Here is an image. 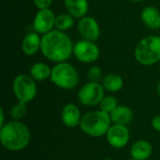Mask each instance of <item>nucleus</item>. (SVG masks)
Masks as SVG:
<instances>
[{
    "mask_svg": "<svg viewBox=\"0 0 160 160\" xmlns=\"http://www.w3.org/2000/svg\"><path fill=\"white\" fill-rule=\"evenodd\" d=\"M55 18L56 15L51 8L38 9L33 20V31L42 36L52 31L55 27Z\"/></svg>",
    "mask_w": 160,
    "mask_h": 160,
    "instance_id": "nucleus-9",
    "label": "nucleus"
},
{
    "mask_svg": "<svg viewBox=\"0 0 160 160\" xmlns=\"http://www.w3.org/2000/svg\"><path fill=\"white\" fill-rule=\"evenodd\" d=\"M159 68H160V62H159Z\"/></svg>",
    "mask_w": 160,
    "mask_h": 160,
    "instance_id": "nucleus-31",
    "label": "nucleus"
},
{
    "mask_svg": "<svg viewBox=\"0 0 160 160\" xmlns=\"http://www.w3.org/2000/svg\"><path fill=\"white\" fill-rule=\"evenodd\" d=\"M130 1H132V2H136V3H139V2H142V1H144V0H130Z\"/></svg>",
    "mask_w": 160,
    "mask_h": 160,
    "instance_id": "nucleus-28",
    "label": "nucleus"
},
{
    "mask_svg": "<svg viewBox=\"0 0 160 160\" xmlns=\"http://www.w3.org/2000/svg\"><path fill=\"white\" fill-rule=\"evenodd\" d=\"M30 130L22 121L12 120L0 128L1 144L8 151L18 152L25 149L30 143Z\"/></svg>",
    "mask_w": 160,
    "mask_h": 160,
    "instance_id": "nucleus-2",
    "label": "nucleus"
},
{
    "mask_svg": "<svg viewBox=\"0 0 160 160\" xmlns=\"http://www.w3.org/2000/svg\"><path fill=\"white\" fill-rule=\"evenodd\" d=\"M153 153L152 144L146 140H138L130 148L131 158L136 160H147Z\"/></svg>",
    "mask_w": 160,
    "mask_h": 160,
    "instance_id": "nucleus-16",
    "label": "nucleus"
},
{
    "mask_svg": "<svg viewBox=\"0 0 160 160\" xmlns=\"http://www.w3.org/2000/svg\"><path fill=\"white\" fill-rule=\"evenodd\" d=\"M141 18L145 26L151 30L160 28V11L154 6L145 7L141 13Z\"/></svg>",
    "mask_w": 160,
    "mask_h": 160,
    "instance_id": "nucleus-15",
    "label": "nucleus"
},
{
    "mask_svg": "<svg viewBox=\"0 0 160 160\" xmlns=\"http://www.w3.org/2000/svg\"><path fill=\"white\" fill-rule=\"evenodd\" d=\"M105 136L108 143L115 149H122L126 147L130 138L128 127L118 124H112Z\"/></svg>",
    "mask_w": 160,
    "mask_h": 160,
    "instance_id": "nucleus-10",
    "label": "nucleus"
},
{
    "mask_svg": "<svg viewBox=\"0 0 160 160\" xmlns=\"http://www.w3.org/2000/svg\"><path fill=\"white\" fill-rule=\"evenodd\" d=\"M86 77L88 79V82H101L104 75L102 69L98 66L91 67L86 73Z\"/></svg>",
    "mask_w": 160,
    "mask_h": 160,
    "instance_id": "nucleus-23",
    "label": "nucleus"
},
{
    "mask_svg": "<svg viewBox=\"0 0 160 160\" xmlns=\"http://www.w3.org/2000/svg\"><path fill=\"white\" fill-rule=\"evenodd\" d=\"M73 49L72 39L66 32L53 29L41 38L42 55L55 64L68 61L73 54Z\"/></svg>",
    "mask_w": 160,
    "mask_h": 160,
    "instance_id": "nucleus-1",
    "label": "nucleus"
},
{
    "mask_svg": "<svg viewBox=\"0 0 160 160\" xmlns=\"http://www.w3.org/2000/svg\"><path fill=\"white\" fill-rule=\"evenodd\" d=\"M158 97H159L160 98V82L158 84Z\"/></svg>",
    "mask_w": 160,
    "mask_h": 160,
    "instance_id": "nucleus-27",
    "label": "nucleus"
},
{
    "mask_svg": "<svg viewBox=\"0 0 160 160\" xmlns=\"http://www.w3.org/2000/svg\"><path fill=\"white\" fill-rule=\"evenodd\" d=\"M82 113L79 107L74 103L66 104L61 112V120L62 123L69 128L80 127L82 121Z\"/></svg>",
    "mask_w": 160,
    "mask_h": 160,
    "instance_id": "nucleus-12",
    "label": "nucleus"
},
{
    "mask_svg": "<svg viewBox=\"0 0 160 160\" xmlns=\"http://www.w3.org/2000/svg\"><path fill=\"white\" fill-rule=\"evenodd\" d=\"M79 34L83 39L97 41L100 36V27L98 21L91 16H84L79 19L77 23Z\"/></svg>",
    "mask_w": 160,
    "mask_h": 160,
    "instance_id": "nucleus-11",
    "label": "nucleus"
},
{
    "mask_svg": "<svg viewBox=\"0 0 160 160\" xmlns=\"http://www.w3.org/2000/svg\"><path fill=\"white\" fill-rule=\"evenodd\" d=\"M101 160H112V158H103V159H101Z\"/></svg>",
    "mask_w": 160,
    "mask_h": 160,
    "instance_id": "nucleus-29",
    "label": "nucleus"
},
{
    "mask_svg": "<svg viewBox=\"0 0 160 160\" xmlns=\"http://www.w3.org/2000/svg\"><path fill=\"white\" fill-rule=\"evenodd\" d=\"M51 82L57 87L64 90L74 89L80 81V76L73 65L68 61L56 63L52 68Z\"/></svg>",
    "mask_w": 160,
    "mask_h": 160,
    "instance_id": "nucleus-5",
    "label": "nucleus"
},
{
    "mask_svg": "<svg viewBox=\"0 0 160 160\" xmlns=\"http://www.w3.org/2000/svg\"><path fill=\"white\" fill-rule=\"evenodd\" d=\"M117 106H118V101L116 98L112 95L105 96L102 98L101 102L99 103V109L109 114H111L117 108Z\"/></svg>",
    "mask_w": 160,
    "mask_h": 160,
    "instance_id": "nucleus-22",
    "label": "nucleus"
},
{
    "mask_svg": "<svg viewBox=\"0 0 160 160\" xmlns=\"http://www.w3.org/2000/svg\"><path fill=\"white\" fill-rule=\"evenodd\" d=\"M127 160H136V159H134V158H130V159H127Z\"/></svg>",
    "mask_w": 160,
    "mask_h": 160,
    "instance_id": "nucleus-30",
    "label": "nucleus"
},
{
    "mask_svg": "<svg viewBox=\"0 0 160 160\" xmlns=\"http://www.w3.org/2000/svg\"><path fill=\"white\" fill-rule=\"evenodd\" d=\"M152 127L156 131L160 132V115H156L152 120Z\"/></svg>",
    "mask_w": 160,
    "mask_h": 160,
    "instance_id": "nucleus-25",
    "label": "nucleus"
},
{
    "mask_svg": "<svg viewBox=\"0 0 160 160\" xmlns=\"http://www.w3.org/2000/svg\"><path fill=\"white\" fill-rule=\"evenodd\" d=\"M112 122L113 124L128 126L133 120V111L125 105H118L117 108L110 114Z\"/></svg>",
    "mask_w": 160,
    "mask_h": 160,
    "instance_id": "nucleus-17",
    "label": "nucleus"
},
{
    "mask_svg": "<svg viewBox=\"0 0 160 160\" xmlns=\"http://www.w3.org/2000/svg\"><path fill=\"white\" fill-rule=\"evenodd\" d=\"M134 56L142 66H153L160 62V36L149 35L142 38L137 44Z\"/></svg>",
    "mask_w": 160,
    "mask_h": 160,
    "instance_id": "nucleus-4",
    "label": "nucleus"
},
{
    "mask_svg": "<svg viewBox=\"0 0 160 160\" xmlns=\"http://www.w3.org/2000/svg\"><path fill=\"white\" fill-rule=\"evenodd\" d=\"M112 123L109 113L101 110L92 111L82 115L80 128L84 134L93 138H98L107 134Z\"/></svg>",
    "mask_w": 160,
    "mask_h": 160,
    "instance_id": "nucleus-3",
    "label": "nucleus"
},
{
    "mask_svg": "<svg viewBox=\"0 0 160 160\" xmlns=\"http://www.w3.org/2000/svg\"><path fill=\"white\" fill-rule=\"evenodd\" d=\"M64 5L67 12L75 19L86 16L89 10L88 0H64Z\"/></svg>",
    "mask_w": 160,
    "mask_h": 160,
    "instance_id": "nucleus-14",
    "label": "nucleus"
},
{
    "mask_svg": "<svg viewBox=\"0 0 160 160\" xmlns=\"http://www.w3.org/2000/svg\"><path fill=\"white\" fill-rule=\"evenodd\" d=\"M26 113H27V104L21 101H18V103L13 105L9 111V115L11 119L16 121H21L25 116Z\"/></svg>",
    "mask_w": 160,
    "mask_h": 160,
    "instance_id": "nucleus-21",
    "label": "nucleus"
},
{
    "mask_svg": "<svg viewBox=\"0 0 160 160\" xmlns=\"http://www.w3.org/2000/svg\"><path fill=\"white\" fill-rule=\"evenodd\" d=\"M33 2L38 9H43L50 8L53 3V0H33Z\"/></svg>",
    "mask_w": 160,
    "mask_h": 160,
    "instance_id": "nucleus-24",
    "label": "nucleus"
},
{
    "mask_svg": "<svg viewBox=\"0 0 160 160\" xmlns=\"http://www.w3.org/2000/svg\"><path fill=\"white\" fill-rule=\"evenodd\" d=\"M12 91L18 101L28 104L38 94L37 82L30 75L19 74L12 82Z\"/></svg>",
    "mask_w": 160,
    "mask_h": 160,
    "instance_id": "nucleus-6",
    "label": "nucleus"
},
{
    "mask_svg": "<svg viewBox=\"0 0 160 160\" xmlns=\"http://www.w3.org/2000/svg\"><path fill=\"white\" fill-rule=\"evenodd\" d=\"M5 112H4V109L1 107L0 108V128L3 127L5 125Z\"/></svg>",
    "mask_w": 160,
    "mask_h": 160,
    "instance_id": "nucleus-26",
    "label": "nucleus"
},
{
    "mask_svg": "<svg viewBox=\"0 0 160 160\" xmlns=\"http://www.w3.org/2000/svg\"><path fill=\"white\" fill-rule=\"evenodd\" d=\"M75 23V18L69 13H61L56 15L55 18V27L54 29L66 32L73 27Z\"/></svg>",
    "mask_w": 160,
    "mask_h": 160,
    "instance_id": "nucleus-20",
    "label": "nucleus"
},
{
    "mask_svg": "<svg viewBox=\"0 0 160 160\" xmlns=\"http://www.w3.org/2000/svg\"><path fill=\"white\" fill-rule=\"evenodd\" d=\"M105 97V89L101 82H88L83 84L78 92V100L81 104L88 107L99 105Z\"/></svg>",
    "mask_w": 160,
    "mask_h": 160,
    "instance_id": "nucleus-7",
    "label": "nucleus"
},
{
    "mask_svg": "<svg viewBox=\"0 0 160 160\" xmlns=\"http://www.w3.org/2000/svg\"><path fill=\"white\" fill-rule=\"evenodd\" d=\"M52 68L43 62H37L33 64L29 69V75L36 82H43L51 78Z\"/></svg>",
    "mask_w": 160,
    "mask_h": 160,
    "instance_id": "nucleus-18",
    "label": "nucleus"
},
{
    "mask_svg": "<svg viewBox=\"0 0 160 160\" xmlns=\"http://www.w3.org/2000/svg\"><path fill=\"white\" fill-rule=\"evenodd\" d=\"M101 84L105 91L110 93H116L123 88L124 80L120 75L116 73H108L104 75L101 81Z\"/></svg>",
    "mask_w": 160,
    "mask_h": 160,
    "instance_id": "nucleus-19",
    "label": "nucleus"
},
{
    "mask_svg": "<svg viewBox=\"0 0 160 160\" xmlns=\"http://www.w3.org/2000/svg\"><path fill=\"white\" fill-rule=\"evenodd\" d=\"M41 38L40 35L35 31L27 33L22 41V51L27 56H33L40 51L41 47Z\"/></svg>",
    "mask_w": 160,
    "mask_h": 160,
    "instance_id": "nucleus-13",
    "label": "nucleus"
},
{
    "mask_svg": "<svg viewBox=\"0 0 160 160\" xmlns=\"http://www.w3.org/2000/svg\"><path fill=\"white\" fill-rule=\"evenodd\" d=\"M99 54L100 50L96 44V41L82 38L74 44L73 55L81 63L92 64L98 59Z\"/></svg>",
    "mask_w": 160,
    "mask_h": 160,
    "instance_id": "nucleus-8",
    "label": "nucleus"
}]
</instances>
